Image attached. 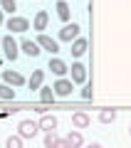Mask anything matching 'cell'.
<instances>
[{
	"label": "cell",
	"mask_w": 131,
	"mask_h": 148,
	"mask_svg": "<svg viewBox=\"0 0 131 148\" xmlns=\"http://www.w3.org/2000/svg\"><path fill=\"white\" fill-rule=\"evenodd\" d=\"M5 27H8L10 35H22V32L30 30V20L22 17V15H10V17L5 20Z\"/></svg>",
	"instance_id": "obj_1"
},
{
	"label": "cell",
	"mask_w": 131,
	"mask_h": 148,
	"mask_svg": "<svg viewBox=\"0 0 131 148\" xmlns=\"http://www.w3.org/2000/svg\"><path fill=\"white\" fill-rule=\"evenodd\" d=\"M40 131H42V128H40V123H37V121H20V123H17V136H20L22 141L35 138Z\"/></svg>",
	"instance_id": "obj_2"
},
{
	"label": "cell",
	"mask_w": 131,
	"mask_h": 148,
	"mask_svg": "<svg viewBox=\"0 0 131 148\" xmlns=\"http://www.w3.org/2000/svg\"><path fill=\"white\" fill-rule=\"evenodd\" d=\"M3 52H5V59H10V62H15L17 57H20V47H17V42L12 40V35H5L3 37Z\"/></svg>",
	"instance_id": "obj_3"
},
{
	"label": "cell",
	"mask_w": 131,
	"mask_h": 148,
	"mask_svg": "<svg viewBox=\"0 0 131 148\" xmlns=\"http://www.w3.org/2000/svg\"><path fill=\"white\" fill-rule=\"evenodd\" d=\"M79 32H82V27H79L77 22H72V25H64L62 30H59V40H62V42H69V45H72L74 40L79 37Z\"/></svg>",
	"instance_id": "obj_4"
},
{
	"label": "cell",
	"mask_w": 131,
	"mask_h": 148,
	"mask_svg": "<svg viewBox=\"0 0 131 148\" xmlns=\"http://www.w3.org/2000/svg\"><path fill=\"white\" fill-rule=\"evenodd\" d=\"M0 77H3V82H5V84H10V86H22V84H27V79L22 77L20 72H15V69H5Z\"/></svg>",
	"instance_id": "obj_5"
},
{
	"label": "cell",
	"mask_w": 131,
	"mask_h": 148,
	"mask_svg": "<svg viewBox=\"0 0 131 148\" xmlns=\"http://www.w3.org/2000/svg\"><path fill=\"white\" fill-rule=\"evenodd\" d=\"M54 94L57 96H72V89H74V82L64 79V77H57V82H54Z\"/></svg>",
	"instance_id": "obj_6"
},
{
	"label": "cell",
	"mask_w": 131,
	"mask_h": 148,
	"mask_svg": "<svg viewBox=\"0 0 131 148\" xmlns=\"http://www.w3.org/2000/svg\"><path fill=\"white\" fill-rule=\"evenodd\" d=\"M37 45H40L45 52H50V54H57L59 52V42L52 40L50 35H37Z\"/></svg>",
	"instance_id": "obj_7"
},
{
	"label": "cell",
	"mask_w": 131,
	"mask_h": 148,
	"mask_svg": "<svg viewBox=\"0 0 131 148\" xmlns=\"http://www.w3.org/2000/svg\"><path fill=\"white\" fill-rule=\"evenodd\" d=\"M69 74H72L74 84H84V82H87V67H84L82 62H74L72 69H69Z\"/></svg>",
	"instance_id": "obj_8"
},
{
	"label": "cell",
	"mask_w": 131,
	"mask_h": 148,
	"mask_svg": "<svg viewBox=\"0 0 131 148\" xmlns=\"http://www.w3.org/2000/svg\"><path fill=\"white\" fill-rule=\"evenodd\" d=\"M50 72H52L54 77H64V74H69V67H67V62H64V59L52 57V59H50Z\"/></svg>",
	"instance_id": "obj_9"
},
{
	"label": "cell",
	"mask_w": 131,
	"mask_h": 148,
	"mask_svg": "<svg viewBox=\"0 0 131 148\" xmlns=\"http://www.w3.org/2000/svg\"><path fill=\"white\" fill-rule=\"evenodd\" d=\"M92 123V116L87 114V111H77V114H72V126L74 128H87Z\"/></svg>",
	"instance_id": "obj_10"
},
{
	"label": "cell",
	"mask_w": 131,
	"mask_h": 148,
	"mask_svg": "<svg viewBox=\"0 0 131 148\" xmlns=\"http://www.w3.org/2000/svg\"><path fill=\"white\" fill-rule=\"evenodd\" d=\"M37 123H40L42 131H54V128H57V116H54V114H42Z\"/></svg>",
	"instance_id": "obj_11"
},
{
	"label": "cell",
	"mask_w": 131,
	"mask_h": 148,
	"mask_svg": "<svg viewBox=\"0 0 131 148\" xmlns=\"http://www.w3.org/2000/svg\"><path fill=\"white\" fill-rule=\"evenodd\" d=\"M47 25H50V15L45 10H40L35 15V20H32V27H35L37 32H45V27H47Z\"/></svg>",
	"instance_id": "obj_12"
},
{
	"label": "cell",
	"mask_w": 131,
	"mask_h": 148,
	"mask_svg": "<svg viewBox=\"0 0 131 148\" xmlns=\"http://www.w3.org/2000/svg\"><path fill=\"white\" fill-rule=\"evenodd\" d=\"M54 10H57V17L62 22H69V17H72V10H69L67 0H57V5H54Z\"/></svg>",
	"instance_id": "obj_13"
},
{
	"label": "cell",
	"mask_w": 131,
	"mask_h": 148,
	"mask_svg": "<svg viewBox=\"0 0 131 148\" xmlns=\"http://www.w3.org/2000/svg\"><path fill=\"white\" fill-rule=\"evenodd\" d=\"M20 49H22L25 54H30V57H37L42 47H40L37 42H32V40H22V42H20Z\"/></svg>",
	"instance_id": "obj_14"
},
{
	"label": "cell",
	"mask_w": 131,
	"mask_h": 148,
	"mask_svg": "<svg viewBox=\"0 0 131 148\" xmlns=\"http://www.w3.org/2000/svg\"><path fill=\"white\" fill-rule=\"evenodd\" d=\"M42 82H45V72H42V69H35V72H32V77L27 79V86L35 91V89H40V86H42Z\"/></svg>",
	"instance_id": "obj_15"
},
{
	"label": "cell",
	"mask_w": 131,
	"mask_h": 148,
	"mask_svg": "<svg viewBox=\"0 0 131 148\" xmlns=\"http://www.w3.org/2000/svg\"><path fill=\"white\" fill-rule=\"evenodd\" d=\"M64 138H67V143H69L72 148H84V136H82L79 131H69Z\"/></svg>",
	"instance_id": "obj_16"
},
{
	"label": "cell",
	"mask_w": 131,
	"mask_h": 148,
	"mask_svg": "<svg viewBox=\"0 0 131 148\" xmlns=\"http://www.w3.org/2000/svg\"><path fill=\"white\" fill-rule=\"evenodd\" d=\"M84 52H87V40L84 37H77L72 42V57H82Z\"/></svg>",
	"instance_id": "obj_17"
},
{
	"label": "cell",
	"mask_w": 131,
	"mask_h": 148,
	"mask_svg": "<svg viewBox=\"0 0 131 148\" xmlns=\"http://www.w3.org/2000/svg\"><path fill=\"white\" fill-rule=\"evenodd\" d=\"M54 96H57V94H54L52 86H40V101H42V104H52Z\"/></svg>",
	"instance_id": "obj_18"
},
{
	"label": "cell",
	"mask_w": 131,
	"mask_h": 148,
	"mask_svg": "<svg viewBox=\"0 0 131 148\" xmlns=\"http://www.w3.org/2000/svg\"><path fill=\"white\" fill-rule=\"evenodd\" d=\"M0 99L3 101H12L15 99V86H10V84L3 82V84H0Z\"/></svg>",
	"instance_id": "obj_19"
},
{
	"label": "cell",
	"mask_w": 131,
	"mask_h": 148,
	"mask_svg": "<svg viewBox=\"0 0 131 148\" xmlns=\"http://www.w3.org/2000/svg\"><path fill=\"white\" fill-rule=\"evenodd\" d=\"M99 121H101V123L116 121V111H114V109H101V111H99Z\"/></svg>",
	"instance_id": "obj_20"
},
{
	"label": "cell",
	"mask_w": 131,
	"mask_h": 148,
	"mask_svg": "<svg viewBox=\"0 0 131 148\" xmlns=\"http://www.w3.org/2000/svg\"><path fill=\"white\" fill-rule=\"evenodd\" d=\"M0 10H3V12H8V15H15L17 3H15V0H0Z\"/></svg>",
	"instance_id": "obj_21"
},
{
	"label": "cell",
	"mask_w": 131,
	"mask_h": 148,
	"mask_svg": "<svg viewBox=\"0 0 131 148\" xmlns=\"http://www.w3.org/2000/svg\"><path fill=\"white\" fill-rule=\"evenodd\" d=\"M57 133L54 131H45V148H54V143H57Z\"/></svg>",
	"instance_id": "obj_22"
},
{
	"label": "cell",
	"mask_w": 131,
	"mask_h": 148,
	"mask_svg": "<svg viewBox=\"0 0 131 148\" xmlns=\"http://www.w3.org/2000/svg\"><path fill=\"white\" fill-rule=\"evenodd\" d=\"M5 148H22V138L17 136V133H15V136H10L5 141Z\"/></svg>",
	"instance_id": "obj_23"
},
{
	"label": "cell",
	"mask_w": 131,
	"mask_h": 148,
	"mask_svg": "<svg viewBox=\"0 0 131 148\" xmlns=\"http://www.w3.org/2000/svg\"><path fill=\"white\" fill-rule=\"evenodd\" d=\"M82 99H84V101H92V86H89V84L82 89Z\"/></svg>",
	"instance_id": "obj_24"
},
{
	"label": "cell",
	"mask_w": 131,
	"mask_h": 148,
	"mask_svg": "<svg viewBox=\"0 0 131 148\" xmlns=\"http://www.w3.org/2000/svg\"><path fill=\"white\" fill-rule=\"evenodd\" d=\"M54 148H72L67 143V138H57V143H54Z\"/></svg>",
	"instance_id": "obj_25"
},
{
	"label": "cell",
	"mask_w": 131,
	"mask_h": 148,
	"mask_svg": "<svg viewBox=\"0 0 131 148\" xmlns=\"http://www.w3.org/2000/svg\"><path fill=\"white\" fill-rule=\"evenodd\" d=\"M84 148H101L99 143H89V146H84Z\"/></svg>",
	"instance_id": "obj_26"
},
{
	"label": "cell",
	"mask_w": 131,
	"mask_h": 148,
	"mask_svg": "<svg viewBox=\"0 0 131 148\" xmlns=\"http://www.w3.org/2000/svg\"><path fill=\"white\" fill-rule=\"evenodd\" d=\"M3 15H5V12H3V10H0V25H3V22H5V17H3Z\"/></svg>",
	"instance_id": "obj_27"
},
{
	"label": "cell",
	"mask_w": 131,
	"mask_h": 148,
	"mask_svg": "<svg viewBox=\"0 0 131 148\" xmlns=\"http://www.w3.org/2000/svg\"><path fill=\"white\" fill-rule=\"evenodd\" d=\"M129 133H131V126H129Z\"/></svg>",
	"instance_id": "obj_28"
}]
</instances>
